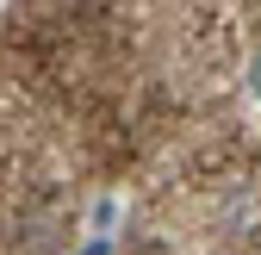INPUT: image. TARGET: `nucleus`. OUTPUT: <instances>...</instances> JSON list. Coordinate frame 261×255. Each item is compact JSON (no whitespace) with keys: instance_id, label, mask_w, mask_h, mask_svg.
Instances as JSON below:
<instances>
[]
</instances>
